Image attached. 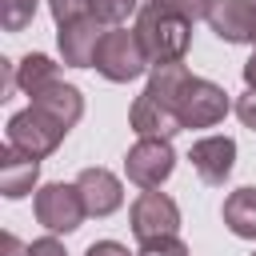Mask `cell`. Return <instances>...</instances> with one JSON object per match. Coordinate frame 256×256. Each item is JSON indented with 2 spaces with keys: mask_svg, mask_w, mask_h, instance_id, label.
Wrapping results in <instances>:
<instances>
[{
  "mask_svg": "<svg viewBox=\"0 0 256 256\" xmlns=\"http://www.w3.org/2000/svg\"><path fill=\"white\" fill-rule=\"evenodd\" d=\"M40 180V160L36 156H24L16 148H4L0 152V192L8 200H24Z\"/></svg>",
  "mask_w": 256,
  "mask_h": 256,
  "instance_id": "obj_13",
  "label": "cell"
},
{
  "mask_svg": "<svg viewBox=\"0 0 256 256\" xmlns=\"http://www.w3.org/2000/svg\"><path fill=\"white\" fill-rule=\"evenodd\" d=\"M236 116H240V124H244V128H252V132H256V92H252V88L236 100Z\"/></svg>",
  "mask_w": 256,
  "mask_h": 256,
  "instance_id": "obj_22",
  "label": "cell"
},
{
  "mask_svg": "<svg viewBox=\"0 0 256 256\" xmlns=\"http://www.w3.org/2000/svg\"><path fill=\"white\" fill-rule=\"evenodd\" d=\"M188 160L196 168V176L204 184H224L236 168V140L232 136H200L192 148H188Z\"/></svg>",
  "mask_w": 256,
  "mask_h": 256,
  "instance_id": "obj_9",
  "label": "cell"
},
{
  "mask_svg": "<svg viewBox=\"0 0 256 256\" xmlns=\"http://www.w3.org/2000/svg\"><path fill=\"white\" fill-rule=\"evenodd\" d=\"M224 224H228L232 236L256 240V188L252 184L228 192V200H224Z\"/></svg>",
  "mask_w": 256,
  "mask_h": 256,
  "instance_id": "obj_15",
  "label": "cell"
},
{
  "mask_svg": "<svg viewBox=\"0 0 256 256\" xmlns=\"http://www.w3.org/2000/svg\"><path fill=\"white\" fill-rule=\"evenodd\" d=\"M36 20V0H0V24L4 32H24Z\"/></svg>",
  "mask_w": 256,
  "mask_h": 256,
  "instance_id": "obj_18",
  "label": "cell"
},
{
  "mask_svg": "<svg viewBox=\"0 0 256 256\" xmlns=\"http://www.w3.org/2000/svg\"><path fill=\"white\" fill-rule=\"evenodd\" d=\"M88 12H92L100 24L120 28L132 12H140V0H88Z\"/></svg>",
  "mask_w": 256,
  "mask_h": 256,
  "instance_id": "obj_17",
  "label": "cell"
},
{
  "mask_svg": "<svg viewBox=\"0 0 256 256\" xmlns=\"http://www.w3.org/2000/svg\"><path fill=\"white\" fill-rule=\"evenodd\" d=\"M148 52V64H172L188 52L192 44V20H184L180 12H172L164 0H144L136 12V28H132Z\"/></svg>",
  "mask_w": 256,
  "mask_h": 256,
  "instance_id": "obj_1",
  "label": "cell"
},
{
  "mask_svg": "<svg viewBox=\"0 0 256 256\" xmlns=\"http://www.w3.org/2000/svg\"><path fill=\"white\" fill-rule=\"evenodd\" d=\"M228 92L204 76H192L188 88L180 92V104H176V120L180 128H216L224 116H228Z\"/></svg>",
  "mask_w": 256,
  "mask_h": 256,
  "instance_id": "obj_5",
  "label": "cell"
},
{
  "mask_svg": "<svg viewBox=\"0 0 256 256\" xmlns=\"http://www.w3.org/2000/svg\"><path fill=\"white\" fill-rule=\"evenodd\" d=\"M252 256H256V252H252Z\"/></svg>",
  "mask_w": 256,
  "mask_h": 256,
  "instance_id": "obj_26",
  "label": "cell"
},
{
  "mask_svg": "<svg viewBox=\"0 0 256 256\" xmlns=\"http://www.w3.org/2000/svg\"><path fill=\"white\" fill-rule=\"evenodd\" d=\"M56 80H60V64L48 60L44 52H28V56L16 64V88H20L24 96H36V92H44V88L56 84Z\"/></svg>",
  "mask_w": 256,
  "mask_h": 256,
  "instance_id": "obj_16",
  "label": "cell"
},
{
  "mask_svg": "<svg viewBox=\"0 0 256 256\" xmlns=\"http://www.w3.org/2000/svg\"><path fill=\"white\" fill-rule=\"evenodd\" d=\"M128 220H132V236L144 244V240H160V236H176L180 228V208L168 192H140L128 208Z\"/></svg>",
  "mask_w": 256,
  "mask_h": 256,
  "instance_id": "obj_7",
  "label": "cell"
},
{
  "mask_svg": "<svg viewBox=\"0 0 256 256\" xmlns=\"http://www.w3.org/2000/svg\"><path fill=\"white\" fill-rule=\"evenodd\" d=\"M32 108H40V112H44V116H52L56 124L72 128V124L84 116V96H80V88H72V84H64V80H56V84H48L44 92H36V96H32Z\"/></svg>",
  "mask_w": 256,
  "mask_h": 256,
  "instance_id": "obj_14",
  "label": "cell"
},
{
  "mask_svg": "<svg viewBox=\"0 0 256 256\" xmlns=\"http://www.w3.org/2000/svg\"><path fill=\"white\" fill-rule=\"evenodd\" d=\"M252 44H256V40H252Z\"/></svg>",
  "mask_w": 256,
  "mask_h": 256,
  "instance_id": "obj_27",
  "label": "cell"
},
{
  "mask_svg": "<svg viewBox=\"0 0 256 256\" xmlns=\"http://www.w3.org/2000/svg\"><path fill=\"white\" fill-rule=\"evenodd\" d=\"M64 124H56L52 116H44L40 108H20L12 120H8V148H16V152H24V156H36V160H44V156H52L56 148H60V140H64Z\"/></svg>",
  "mask_w": 256,
  "mask_h": 256,
  "instance_id": "obj_3",
  "label": "cell"
},
{
  "mask_svg": "<svg viewBox=\"0 0 256 256\" xmlns=\"http://www.w3.org/2000/svg\"><path fill=\"white\" fill-rule=\"evenodd\" d=\"M76 188H80V200H84L88 216H112L124 204V184L108 168H84L76 176Z\"/></svg>",
  "mask_w": 256,
  "mask_h": 256,
  "instance_id": "obj_11",
  "label": "cell"
},
{
  "mask_svg": "<svg viewBox=\"0 0 256 256\" xmlns=\"http://www.w3.org/2000/svg\"><path fill=\"white\" fill-rule=\"evenodd\" d=\"M136 256H188V244L180 236H160V240H144Z\"/></svg>",
  "mask_w": 256,
  "mask_h": 256,
  "instance_id": "obj_20",
  "label": "cell"
},
{
  "mask_svg": "<svg viewBox=\"0 0 256 256\" xmlns=\"http://www.w3.org/2000/svg\"><path fill=\"white\" fill-rule=\"evenodd\" d=\"M28 256H68V252H64V244L56 236H44V240H32L28 244Z\"/></svg>",
  "mask_w": 256,
  "mask_h": 256,
  "instance_id": "obj_23",
  "label": "cell"
},
{
  "mask_svg": "<svg viewBox=\"0 0 256 256\" xmlns=\"http://www.w3.org/2000/svg\"><path fill=\"white\" fill-rule=\"evenodd\" d=\"M104 40V28L96 16H84V20H72L56 32V44H60V56L68 68H92L96 60V48Z\"/></svg>",
  "mask_w": 256,
  "mask_h": 256,
  "instance_id": "obj_10",
  "label": "cell"
},
{
  "mask_svg": "<svg viewBox=\"0 0 256 256\" xmlns=\"http://www.w3.org/2000/svg\"><path fill=\"white\" fill-rule=\"evenodd\" d=\"M128 124H132V132L140 136V140H148V136H156V140H172L176 132H180V120H176V112L172 108H164V104H156L152 96H136V104H132V112H128Z\"/></svg>",
  "mask_w": 256,
  "mask_h": 256,
  "instance_id": "obj_12",
  "label": "cell"
},
{
  "mask_svg": "<svg viewBox=\"0 0 256 256\" xmlns=\"http://www.w3.org/2000/svg\"><path fill=\"white\" fill-rule=\"evenodd\" d=\"M48 12H52V20H56V28L92 16V12H88V0H48Z\"/></svg>",
  "mask_w": 256,
  "mask_h": 256,
  "instance_id": "obj_19",
  "label": "cell"
},
{
  "mask_svg": "<svg viewBox=\"0 0 256 256\" xmlns=\"http://www.w3.org/2000/svg\"><path fill=\"white\" fill-rule=\"evenodd\" d=\"M240 72H244V84H248V88L256 92V52H252V56L244 60V68H240Z\"/></svg>",
  "mask_w": 256,
  "mask_h": 256,
  "instance_id": "obj_25",
  "label": "cell"
},
{
  "mask_svg": "<svg viewBox=\"0 0 256 256\" xmlns=\"http://www.w3.org/2000/svg\"><path fill=\"white\" fill-rule=\"evenodd\" d=\"M172 168H176L172 140H156V136H148V140H136V144L128 148V156H124V176H128L140 192L160 188V184L172 176Z\"/></svg>",
  "mask_w": 256,
  "mask_h": 256,
  "instance_id": "obj_6",
  "label": "cell"
},
{
  "mask_svg": "<svg viewBox=\"0 0 256 256\" xmlns=\"http://www.w3.org/2000/svg\"><path fill=\"white\" fill-rule=\"evenodd\" d=\"M32 208H36V220L56 236V232H76L80 224H84V216H88V208H84V200H80V188L76 184H64V180H52V184H44V188H36V200H32Z\"/></svg>",
  "mask_w": 256,
  "mask_h": 256,
  "instance_id": "obj_4",
  "label": "cell"
},
{
  "mask_svg": "<svg viewBox=\"0 0 256 256\" xmlns=\"http://www.w3.org/2000/svg\"><path fill=\"white\" fill-rule=\"evenodd\" d=\"M164 4H168L172 12H180L184 20H192V24H196V20L204 16V8H208V0H164Z\"/></svg>",
  "mask_w": 256,
  "mask_h": 256,
  "instance_id": "obj_21",
  "label": "cell"
},
{
  "mask_svg": "<svg viewBox=\"0 0 256 256\" xmlns=\"http://www.w3.org/2000/svg\"><path fill=\"white\" fill-rule=\"evenodd\" d=\"M204 20L228 44H252L256 40V0H208Z\"/></svg>",
  "mask_w": 256,
  "mask_h": 256,
  "instance_id": "obj_8",
  "label": "cell"
},
{
  "mask_svg": "<svg viewBox=\"0 0 256 256\" xmlns=\"http://www.w3.org/2000/svg\"><path fill=\"white\" fill-rule=\"evenodd\" d=\"M92 68H96L104 80H112V84H128V80H136V76L152 72V64H148V52H144L140 36H136V32H128V28H108V32H104V40H100V48H96Z\"/></svg>",
  "mask_w": 256,
  "mask_h": 256,
  "instance_id": "obj_2",
  "label": "cell"
},
{
  "mask_svg": "<svg viewBox=\"0 0 256 256\" xmlns=\"http://www.w3.org/2000/svg\"><path fill=\"white\" fill-rule=\"evenodd\" d=\"M84 256H136V252H128L124 244H116V240H96Z\"/></svg>",
  "mask_w": 256,
  "mask_h": 256,
  "instance_id": "obj_24",
  "label": "cell"
}]
</instances>
